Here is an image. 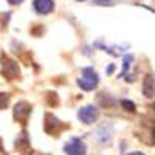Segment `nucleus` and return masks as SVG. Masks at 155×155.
I'll list each match as a JSON object with an SVG mask.
<instances>
[{"label":"nucleus","instance_id":"3","mask_svg":"<svg viewBox=\"0 0 155 155\" xmlns=\"http://www.w3.org/2000/svg\"><path fill=\"white\" fill-rule=\"evenodd\" d=\"M31 113V106L28 102H19L14 109V118L19 121H27Z\"/></svg>","mask_w":155,"mask_h":155},{"label":"nucleus","instance_id":"12","mask_svg":"<svg viewBox=\"0 0 155 155\" xmlns=\"http://www.w3.org/2000/svg\"><path fill=\"white\" fill-rule=\"evenodd\" d=\"M0 149H2V143H0Z\"/></svg>","mask_w":155,"mask_h":155},{"label":"nucleus","instance_id":"6","mask_svg":"<svg viewBox=\"0 0 155 155\" xmlns=\"http://www.w3.org/2000/svg\"><path fill=\"white\" fill-rule=\"evenodd\" d=\"M143 85H144V87H143V93H144V96L152 98V96L155 95V79H153L150 74H147Z\"/></svg>","mask_w":155,"mask_h":155},{"label":"nucleus","instance_id":"10","mask_svg":"<svg viewBox=\"0 0 155 155\" xmlns=\"http://www.w3.org/2000/svg\"><path fill=\"white\" fill-rule=\"evenodd\" d=\"M152 137H153V141H155V124H153V129H152Z\"/></svg>","mask_w":155,"mask_h":155},{"label":"nucleus","instance_id":"14","mask_svg":"<svg viewBox=\"0 0 155 155\" xmlns=\"http://www.w3.org/2000/svg\"><path fill=\"white\" fill-rule=\"evenodd\" d=\"M81 2H82V0H81Z\"/></svg>","mask_w":155,"mask_h":155},{"label":"nucleus","instance_id":"11","mask_svg":"<svg viewBox=\"0 0 155 155\" xmlns=\"http://www.w3.org/2000/svg\"><path fill=\"white\" fill-rule=\"evenodd\" d=\"M98 2H101V3H106V2H112V0H98Z\"/></svg>","mask_w":155,"mask_h":155},{"label":"nucleus","instance_id":"1","mask_svg":"<svg viewBox=\"0 0 155 155\" xmlns=\"http://www.w3.org/2000/svg\"><path fill=\"white\" fill-rule=\"evenodd\" d=\"M98 76L95 73V70L92 67H87L82 70V76L81 79H78V85L84 90H93L96 85H98Z\"/></svg>","mask_w":155,"mask_h":155},{"label":"nucleus","instance_id":"5","mask_svg":"<svg viewBox=\"0 0 155 155\" xmlns=\"http://www.w3.org/2000/svg\"><path fill=\"white\" fill-rule=\"evenodd\" d=\"M65 152L67 153H84L85 152V144L82 143L81 138H71L65 144Z\"/></svg>","mask_w":155,"mask_h":155},{"label":"nucleus","instance_id":"8","mask_svg":"<svg viewBox=\"0 0 155 155\" xmlns=\"http://www.w3.org/2000/svg\"><path fill=\"white\" fill-rule=\"evenodd\" d=\"M121 104H123V107H126L129 112H135V104H134V102H129L127 99H124Z\"/></svg>","mask_w":155,"mask_h":155},{"label":"nucleus","instance_id":"4","mask_svg":"<svg viewBox=\"0 0 155 155\" xmlns=\"http://www.w3.org/2000/svg\"><path fill=\"white\" fill-rule=\"evenodd\" d=\"M33 6L39 14H50L54 9V2L53 0H34Z\"/></svg>","mask_w":155,"mask_h":155},{"label":"nucleus","instance_id":"7","mask_svg":"<svg viewBox=\"0 0 155 155\" xmlns=\"http://www.w3.org/2000/svg\"><path fill=\"white\" fill-rule=\"evenodd\" d=\"M8 99H9V95L0 93V109H5L8 106Z\"/></svg>","mask_w":155,"mask_h":155},{"label":"nucleus","instance_id":"2","mask_svg":"<svg viewBox=\"0 0 155 155\" xmlns=\"http://www.w3.org/2000/svg\"><path fill=\"white\" fill-rule=\"evenodd\" d=\"M98 116H99V112L95 106H85V107L79 109V112H78V118L85 124L95 123L98 120Z\"/></svg>","mask_w":155,"mask_h":155},{"label":"nucleus","instance_id":"9","mask_svg":"<svg viewBox=\"0 0 155 155\" xmlns=\"http://www.w3.org/2000/svg\"><path fill=\"white\" fill-rule=\"evenodd\" d=\"M8 2L11 3V5H19V3H22L23 0H8Z\"/></svg>","mask_w":155,"mask_h":155},{"label":"nucleus","instance_id":"13","mask_svg":"<svg viewBox=\"0 0 155 155\" xmlns=\"http://www.w3.org/2000/svg\"><path fill=\"white\" fill-rule=\"evenodd\" d=\"M153 109H155V104H153Z\"/></svg>","mask_w":155,"mask_h":155}]
</instances>
